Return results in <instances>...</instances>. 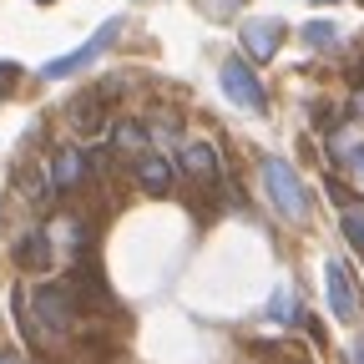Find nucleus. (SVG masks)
<instances>
[{
	"label": "nucleus",
	"mask_w": 364,
	"mask_h": 364,
	"mask_svg": "<svg viewBox=\"0 0 364 364\" xmlns=\"http://www.w3.org/2000/svg\"><path fill=\"white\" fill-rule=\"evenodd\" d=\"M263 193H268L273 213H284L289 223L309 218V188H304V177L284 157H263Z\"/></svg>",
	"instance_id": "nucleus-1"
},
{
	"label": "nucleus",
	"mask_w": 364,
	"mask_h": 364,
	"mask_svg": "<svg viewBox=\"0 0 364 364\" xmlns=\"http://www.w3.org/2000/svg\"><path fill=\"white\" fill-rule=\"evenodd\" d=\"M218 81H223V91H228V102H233V107H243V112H268V91H263V81H258V71H253L248 61H223Z\"/></svg>",
	"instance_id": "nucleus-2"
},
{
	"label": "nucleus",
	"mask_w": 364,
	"mask_h": 364,
	"mask_svg": "<svg viewBox=\"0 0 364 364\" xmlns=\"http://www.w3.org/2000/svg\"><path fill=\"white\" fill-rule=\"evenodd\" d=\"M324 294H329V314L339 318V324H354V318H359V289H354L349 268L339 258L324 263Z\"/></svg>",
	"instance_id": "nucleus-3"
},
{
	"label": "nucleus",
	"mask_w": 364,
	"mask_h": 364,
	"mask_svg": "<svg viewBox=\"0 0 364 364\" xmlns=\"http://www.w3.org/2000/svg\"><path fill=\"white\" fill-rule=\"evenodd\" d=\"M117 31H122V21L112 16L97 36H91V41H81L76 46V51H66V56H56V61H46V76H71V71H81V66H91V61H97L102 51H107V46L117 41Z\"/></svg>",
	"instance_id": "nucleus-4"
},
{
	"label": "nucleus",
	"mask_w": 364,
	"mask_h": 364,
	"mask_svg": "<svg viewBox=\"0 0 364 364\" xmlns=\"http://www.w3.org/2000/svg\"><path fill=\"white\" fill-rule=\"evenodd\" d=\"M238 41H243L248 61H268V56L284 46V21H268V16H258V21H243Z\"/></svg>",
	"instance_id": "nucleus-5"
},
{
	"label": "nucleus",
	"mask_w": 364,
	"mask_h": 364,
	"mask_svg": "<svg viewBox=\"0 0 364 364\" xmlns=\"http://www.w3.org/2000/svg\"><path fill=\"white\" fill-rule=\"evenodd\" d=\"M36 314H41V324L51 334H66L71 329V294L66 289H41L36 294Z\"/></svg>",
	"instance_id": "nucleus-6"
},
{
	"label": "nucleus",
	"mask_w": 364,
	"mask_h": 364,
	"mask_svg": "<svg viewBox=\"0 0 364 364\" xmlns=\"http://www.w3.org/2000/svg\"><path fill=\"white\" fill-rule=\"evenodd\" d=\"M182 172L198 177V182H213V177H218V152H213V142H188V147H182Z\"/></svg>",
	"instance_id": "nucleus-7"
},
{
	"label": "nucleus",
	"mask_w": 364,
	"mask_h": 364,
	"mask_svg": "<svg viewBox=\"0 0 364 364\" xmlns=\"http://www.w3.org/2000/svg\"><path fill=\"white\" fill-rule=\"evenodd\" d=\"M136 182H142V188L147 193H172V167L157 157V152H142V157H136Z\"/></svg>",
	"instance_id": "nucleus-8"
},
{
	"label": "nucleus",
	"mask_w": 364,
	"mask_h": 364,
	"mask_svg": "<svg viewBox=\"0 0 364 364\" xmlns=\"http://www.w3.org/2000/svg\"><path fill=\"white\" fill-rule=\"evenodd\" d=\"M81 177H86V152H56V162H51V188L66 193V188H76Z\"/></svg>",
	"instance_id": "nucleus-9"
},
{
	"label": "nucleus",
	"mask_w": 364,
	"mask_h": 364,
	"mask_svg": "<svg viewBox=\"0 0 364 364\" xmlns=\"http://www.w3.org/2000/svg\"><path fill=\"white\" fill-rule=\"evenodd\" d=\"M304 41L314 46V51H324V46L339 41V26H329V21H309V26H304Z\"/></svg>",
	"instance_id": "nucleus-10"
},
{
	"label": "nucleus",
	"mask_w": 364,
	"mask_h": 364,
	"mask_svg": "<svg viewBox=\"0 0 364 364\" xmlns=\"http://www.w3.org/2000/svg\"><path fill=\"white\" fill-rule=\"evenodd\" d=\"M344 238L364 253V208H344Z\"/></svg>",
	"instance_id": "nucleus-11"
},
{
	"label": "nucleus",
	"mask_w": 364,
	"mask_h": 364,
	"mask_svg": "<svg viewBox=\"0 0 364 364\" xmlns=\"http://www.w3.org/2000/svg\"><path fill=\"white\" fill-rule=\"evenodd\" d=\"M268 314H273V318H284V324H289V318H299V304H294V289H279V294H273V304H268Z\"/></svg>",
	"instance_id": "nucleus-12"
},
{
	"label": "nucleus",
	"mask_w": 364,
	"mask_h": 364,
	"mask_svg": "<svg viewBox=\"0 0 364 364\" xmlns=\"http://www.w3.org/2000/svg\"><path fill=\"white\" fill-rule=\"evenodd\" d=\"M339 157H344V162H349V172H354V177L364 182V142H354V147H344Z\"/></svg>",
	"instance_id": "nucleus-13"
},
{
	"label": "nucleus",
	"mask_w": 364,
	"mask_h": 364,
	"mask_svg": "<svg viewBox=\"0 0 364 364\" xmlns=\"http://www.w3.org/2000/svg\"><path fill=\"white\" fill-rule=\"evenodd\" d=\"M16 76H21V66H16V61H0V91H11V86H16Z\"/></svg>",
	"instance_id": "nucleus-14"
},
{
	"label": "nucleus",
	"mask_w": 364,
	"mask_h": 364,
	"mask_svg": "<svg viewBox=\"0 0 364 364\" xmlns=\"http://www.w3.org/2000/svg\"><path fill=\"white\" fill-rule=\"evenodd\" d=\"M349 364H364V334H359V339L349 344Z\"/></svg>",
	"instance_id": "nucleus-15"
},
{
	"label": "nucleus",
	"mask_w": 364,
	"mask_h": 364,
	"mask_svg": "<svg viewBox=\"0 0 364 364\" xmlns=\"http://www.w3.org/2000/svg\"><path fill=\"white\" fill-rule=\"evenodd\" d=\"M354 107H359V112H364V91H359V97H354Z\"/></svg>",
	"instance_id": "nucleus-16"
},
{
	"label": "nucleus",
	"mask_w": 364,
	"mask_h": 364,
	"mask_svg": "<svg viewBox=\"0 0 364 364\" xmlns=\"http://www.w3.org/2000/svg\"><path fill=\"white\" fill-rule=\"evenodd\" d=\"M0 364H16V359H11V354H0Z\"/></svg>",
	"instance_id": "nucleus-17"
},
{
	"label": "nucleus",
	"mask_w": 364,
	"mask_h": 364,
	"mask_svg": "<svg viewBox=\"0 0 364 364\" xmlns=\"http://www.w3.org/2000/svg\"><path fill=\"white\" fill-rule=\"evenodd\" d=\"M314 6H334V0H314Z\"/></svg>",
	"instance_id": "nucleus-18"
}]
</instances>
